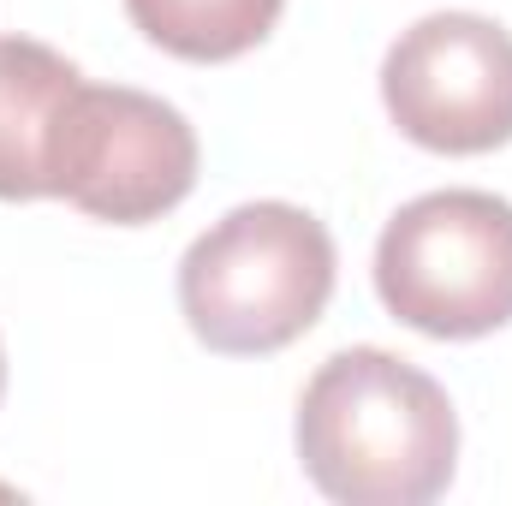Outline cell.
Wrapping results in <instances>:
<instances>
[{"mask_svg":"<svg viewBox=\"0 0 512 506\" xmlns=\"http://www.w3.org/2000/svg\"><path fill=\"white\" fill-rule=\"evenodd\" d=\"M298 459L340 506H423L453 483L459 411L429 370L352 346L304 381Z\"/></svg>","mask_w":512,"mask_h":506,"instance_id":"6da1fadb","label":"cell"},{"mask_svg":"<svg viewBox=\"0 0 512 506\" xmlns=\"http://www.w3.org/2000/svg\"><path fill=\"white\" fill-rule=\"evenodd\" d=\"M334 233L298 203H239L179 262V310L221 358H268L334 298Z\"/></svg>","mask_w":512,"mask_h":506,"instance_id":"7a4b0ae2","label":"cell"},{"mask_svg":"<svg viewBox=\"0 0 512 506\" xmlns=\"http://www.w3.org/2000/svg\"><path fill=\"white\" fill-rule=\"evenodd\" d=\"M393 126L435 155H489L512 143V30L483 12H429L382 60Z\"/></svg>","mask_w":512,"mask_h":506,"instance_id":"5b68a950","label":"cell"},{"mask_svg":"<svg viewBox=\"0 0 512 506\" xmlns=\"http://www.w3.org/2000/svg\"><path fill=\"white\" fill-rule=\"evenodd\" d=\"M0 393H6V346H0Z\"/></svg>","mask_w":512,"mask_h":506,"instance_id":"ba28073f","label":"cell"},{"mask_svg":"<svg viewBox=\"0 0 512 506\" xmlns=\"http://www.w3.org/2000/svg\"><path fill=\"white\" fill-rule=\"evenodd\" d=\"M131 24L179 60H239L280 24L286 0H126Z\"/></svg>","mask_w":512,"mask_h":506,"instance_id":"52a82bcc","label":"cell"},{"mask_svg":"<svg viewBox=\"0 0 512 506\" xmlns=\"http://www.w3.org/2000/svg\"><path fill=\"white\" fill-rule=\"evenodd\" d=\"M84 72L30 36H0V203L54 197L48 191V149L66 96Z\"/></svg>","mask_w":512,"mask_h":506,"instance_id":"8992f818","label":"cell"},{"mask_svg":"<svg viewBox=\"0 0 512 506\" xmlns=\"http://www.w3.org/2000/svg\"><path fill=\"white\" fill-rule=\"evenodd\" d=\"M387 316L429 340H483L512 322V203L495 191H429L376 239Z\"/></svg>","mask_w":512,"mask_h":506,"instance_id":"3957f363","label":"cell"},{"mask_svg":"<svg viewBox=\"0 0 512 506\" xmlns=\"http://www.w3.org/2000/svg\"><path fill=\"white\" fill-rule=\"evenodd\" d=\"M197 161V131L173 102L131 84H78L54 126L48 191L96 221L143 227L191 197Z\"/></svg>","mask_w":512,"mask_h":506,"instance_id":"277c9868","label":"cell"}]
</instances>
